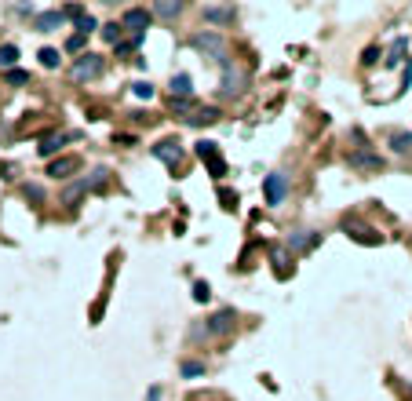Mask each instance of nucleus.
Wrapping results in <instances>:
<instances>
[{"label":"nucleus","instance_id":"f257e3e1","mask_svg":"<svg viewBox=\"0 0 412 401\" xmlns=\"http://www.w3.org/2000/svg\"><path fill=\"white\" fill-rule=\"evenodd\" d=\"M102 70H106V62H102V55H95V51H84L81 59L70 66V77L77 84H88V81H99Z\"/></svg>","mask_w":412,"mask_h":401},{"label":"nucleus","instance_id":"f03ea898","mask_svg":"<svg viewBox=\"0 0 412 401\" xmlns=\"http://www.w3.org/2000/svg\"><path fill=\"white\" fill-rule=\"evenodd\" d=\"M190 44H194L197 51H204V55H212L219 66H230V59H226V41H223L219 33H212V30L194 33V37H190Z\"/></svg>","mask_w":412,"mask_h":401},{"label":"nucleus","instance_id":"7ed1b4c3","mask_svg":"<svg viewBox=\"0 0 412 401\" xmlns=\"http://www.w3.org/2000/svg\"><path fill=\"white\" fill-rule=\"evenodd\" d=\"M263 193H266V204L270 208H277L281 201H285V193H288V175L285 172H270L263 179Z\"/></svg>","mask_w":412,"mask_h":401},{"label":"nucleus","instance_id":"20e7f679","mask_svg":"<svg viewBox=\"0 0 412 401\" xmlns=\"http://www.w3.org/2000/svg\"><path fill=\"white\" fill-rule=\"evenodd\" d=\"M244 88H248V73L241 66H223V84H219V92L223 95H241Z\"/></svg>","mask_w":412,"mask_h":401},{"label":"nucleus","instance_id":"39448f33","mask_svg":"<svg viewBox=\"0 0 412 401\" xmlns=\"http://www.w3.org/2000/svg\"><path fill=\"white\" fill-rule=\"evenodd\" d=\"M343 230H346V234H351L354 241H362V244H380V234H376L372 226H365L362 219H346Z\"/></svg>","mask_w":412,"mask_h":401},{"label":"nucleus","instance_id":"423d86ee","mask_svg":"<svg viewBox=\"0 0 412 401\" xmlns=\"http://www.w3.org/2000/svg\"><path fill=\"white\" fill-rule=\"evenodd\" d=\"M121 26H124V30H132V33H146L150 11H146V8H128L124 15H121Z\"/></svg>","mask_w":412,"mask_h":401},{"label":"nucleus","instance_id":"0eeeda50","mask_svg":"<svg viewBox=\"0 0 412 401\" xmlns=\"http://www.w3.org/2000/svg\"><path fill=\"white\" fill-rule=\"evenodd\" d=\"M234 310H219V314L208 321V329H204V335H226V332H234Z\"/></svg>","mask_w":412,"mask_h":401},{"label":"nucleus","instance_id":"6e6552de","mask_svg":"<svg viewBox=\"0 0 412 401\" xmlns=\"http://www.w3.org/2000/svg\"><path fill=\"white\" fill-rule=\"evenodd\" d=\"M197 157H201V161H208L212 175H226V164H223V157L215 153V142H197Z\"/></svg>","mask_w":412,"mask_h":401},{"label":"nucleus","instance_id":"1a4fd4ad","mask_svg":"<svg viewBox=\"0 0 412 401\" xmlns=\"http://www.w3.org/2000/svg\"><path fill=\"white\" fill-rule=\"evenodd\" d=\"M88 190H92V186H88V179H77V183H70L66 190H62L59 204H66V208H77V204H81V197H84Z\"/></svg>","mask_w":412,"mask_h":401},{"label":"nucleus","instance_id":"9d476101","mask_svg":"<svg viewBox=\"0 0 412 401\" xmlns=\"http://www.w3.org/2000/svg\"><path fill=\"white\" fill-rule=\"evenodd\" d=\"M351 168H362V172H380L383 161H380V153H372V150H357V153H351Z\"/></svg>","mask_w":412,"mask_h":401},{"label":"nucleus","instance_id":"9b49d317","mask_svg":"<svg viewBox=\"0 0 412 401\" xmlns=\"http://www.w3.org/2000/svg\"><path fill=\"white\" fill-rule=\"evenodd\" d=\"M73 172H81V161L77 157H59L48 164V175H55V179H70Z\"/></svg>","mask_w":412,"mask_h":401},{"label":"nucleus","instance_id":"f8f14e48","mask_svg":"<svg viewBox=\"0 0 412 401\" xmlns=\"http://www.w3.org/2000/svg\"><path fill=\"white\" fill-rule=\"evenodd\" d=\"M317 241H321V234H314V230H300V234L288 237V248L292 252H311Z\"/></svg>","mask_w":412,"mask_h":401},{"label":"nucleus","instance_id":"ddd939ff","mask_svg":"<svg viewBox=\"0 0 412 401\" xmlns=\"http://www.w3.org/2000/svg\"><path fill=\"white\" fill-rule=\"evenodd\" d=\"M153 153L168 164V168H179V161H183V150H179V142H161V146H153Z\"/></svg>","mask_w":412,"mask_h":401},{"label":"nucleus","instance_id":"4468645a","mask_svg":"<svg viewBox=\"0 0 412 401\" xmlns=\"http://www.w3.org/2000/svg\"><path fill=\"white\" fill-rule=\"evenodd\" d=\"M62 22H66V15H62V11H41V15H37V30L51 33V30H62Z\"/></svg>","mask_w":412,"mask_h":401},{"label":"nucleus","instance_id":"2eb2a0df","mask_svg":"<svg viewBox=\"0 0 412 401\" xmlns=\"http://www.w3.org/2000/svg\"><path fill=\"white\" fill-rule=\"evenodd\" d=\"M194 95V81H190V73H175L172 77V99H190Z\"/></svg>","mask_w":412,"mask_h":401},{"label":"nucleus","instance_id":"dca6fc26","mask_svg":"<svg viewBox=\"0 0 412 401\" xmlns=\"http://www.w3.org/2000/svg\"><path fill=\"white\" fill-rule=\"evenodd\" d=\"M201 15H204V22L226 26V22H234V15H237V11H234V8H204Z\"/></svg>","mask_w":412,"mask_h":401},{"label":"nucleus","instance_id":"f3484780","mask_svg":"<svg viewBox=\"0 0 412 401\" xmlns=\"http://www.w3.org/2000/svg\"><path fill=\"white\" fill-rule=\"evenodd\" d=\"M70 139H73V135H62V132H59V135H44L37 150H41V157H51V153H59L62 142H70Z\"/></svg>","mask_w":412,"mask_h":401},{"label":"nucleus","instance_id":"a211bd4d","mask_svg":"<svg viewBox=\"0 0 412 401\" xmlns=\"http://www.w3.org/2000/svg\"><path fill=\"white\" fill-rule=\"evenodd\" d=\"M405 48H409V37H398V41L391 44V55H387V70L402 66V55H405Z\"/></svg>","mask_w":412,"mask_h":401},{"label":"nucleus","instance_id":"6ab92c4d","mask_svg":"<svg viewBox=\"0 0 412 401\" xmlns=\"http://www.w3.org/2000/svg\"><path fill=\"white\" fill-rule=\"evenodd\" d=\"M15 62H19V48L15 44H0V66L11 73V70H15Z\"/></svg>","mask_w":412,"mask_h":401},{"label":"nucleus","instance_id":"aec40b11","mask_svg":"<svg viewBox=\"0 0 412 401\" xmlns=\"http://www.w3.org/2000/svg\"><path fill=\"white\" fill-rule=\"evenodd\" d=\"M270 260H274L277 277H288V252L285 248H270Z\"/></svg>","mask_w":412,"mask_h":401},{"label":"nucleus","instance_id":"412c9836","mask_svg":"<svg viewBox=\"0 0 412 401\" xmlns=\"http://www.w3.org/2000/svg\"><path fill=\"white\" fill-rule=\"evenodd\" d=\"M102 41L121 44V41H124V26H121V22H106V26H102Z\"/></svg>","mask_w":412,"mask_h":401},{"label":"nucleus","instance_id":"4be33fe9","mask_svg":"<svg viewBox=\"0 0 412 401\" xmlns=\"http://www.w3.org/2000/svg\"><path fill=\"white\" fill-rule=\"evenodd\" d=\"M391 150L394 153H409L412 150V132H394L391 135Z\"/></svg>","mask_w":412,"mask_h":401},{"label":"nucleus","instance_id":"5701e85b","mask_svg":"<svg viewBox=\"0 0 412 401\" xmlns=\"http://www.w3.org/2000/svg\"><path fill=\"white\" fill-rule=\"evenodd\" d=\"M219 117H223V113H219L215 106H204V110L197 113V117H190V124H215Z\"/></svg>","mask_w":412,"mask_h":401},{"label":"nucleus","instance_id":"b1692460","mask_svg":"<svg viewBox=\"0 0 412 401\" xmlns=\"http://www.w3.org/2000/svg\"><path fill=\"white\" fill-rule=\"evenodd\" d=\"M153 11H157V15H161V19H175V15H179V11H183V4H179V0H175V4H172V0H161V4H157V8H153Z\"/></svg>","mask_w":412,"mask_h":401},{"label":"nucleus","instance_id":"393cba45","mask_svg":"<svg viewBox=\"0 0 412 401\" xmlns=\"http://www.w3.org/2000/svg\"><path fill=\"white\" fill-rule=\"evenodd\" d=\"M143 41H146V33H128L124 41L117 44V51H121V55H124V51H135V48L143 44Z\"/></svg>","mask_w":412,"mask_h":401},{"label":"nucleus","instance_id":"a878e982","mask_svg":"<svg viewBox=\"0 0 412 401\" xmlns=\"http://www.w3.org/2000/svg\"><path fill=\"white\" fill-rule=\"evenodd\" d=\"M22 197H26V201H37V204H41V201H44V186L26 183V186H22Z\"/></svg>","mask_w":412,"mask_h":401},{"label":"nucleus","instance_id":"bb28decb","mask_svg":"<svg viewBox=\"0 0 412 401\" xmlns=\"http://www.w3.org/2000/svg\"><path fill=\"white\" fill-rule=\"evenodd\" d=\"M132 95H135V99H153V84H150V81L132 84Z\"/></svg>","mask_w":412,"mask_h":401},{"label":"nucleus","instance_id":"cd10ccee","mask_svg":"<svg viewBox=\"0 0 412 401\" xmlns=\"http://www.w3.org/2000/svg\"><path fill=\"white\" fill-rule=\"evenodd\" d=\"M41 62H44L48 70H55V66H59V51H55V48H44V51H41Z\"/></svg>","mask_w":412,"mask_h":401},{"label":"nucleus","instance_id":"c85d7f7f","mask_svg":"<svg viewBox=\"0 0 412 401\" xmlns=\"http://www.w3.org/2000/svg\"><path fill=\"white\" fill-rule=\"evenodd\" d=\"M201 372H204V365H201V361H186V365H183V376H186V380L201 376Z\"/></svg>","mask_w":412,"mask_h":401},{"label":"nucleus","instance_id":"c756f323","mask_svg":"<svg viewBox=\"0 0 412 401\" xmlns=\"http://www.w3.org/2000/svg\"><path fill=\"white\" fill-rule=\"evenodd\" d=\"M172 110L175 113H190L194 110V99H172Z\"/></svg>","mask_w":412,"mask_h":401},{"label":"nucleus","instance_id":"7c9ffc66","mask_svg":"<svg viewBox=\"0 0 412 401\" xmlns=\"http://www.w3.org/2000/svg\"><path fill=\"white\" fill-rule=\"evenodd\" d=\"M77 30H81V33L88 37V33H92V30H95V19H92V15H84L81 22H77Z\"/></svg>","mask_w":412,"mask_h":401},{"label":"nucleus","instance_id":"2f4dec72","mask_svg":"<svg viewBox=\"0 0 412 401\" xmlns=\"http://www.w3.org/2000/svg\"><path fill=\"white\" fill-rule=\"evenodd\" d=\"M81 48H84V33H77V37L66 41V51H81Z\"/></svg>","mask_w":412,"mask_h":401},{"label":"nucleus","instance_id":"473e14b6","mask_svg":"<svg viewBox=\"0 0 412 401\" xmlns=\"http://www.w3.org/2000/svg\"><path fill=\"white\" fill-rule=\"evenodd\" d=\"M8 81H11V84H26V81H30V73H22V70H11V73H8Z\"/></svg>","mask_w":412,"mask_h":401},{"label":"nucleus","instance_id":"72a5a7b5","mask_svg":"<svg viewBox=\"0 0 412 401\" xmlns=\"http://www.w3.org/2000/svg\"><path fill=\"white\" fill-rule=\"evenodd\" d=\"M208 295H212V292H208V284H194V300H197V303H204Z\"/></svg>","mask_w":412,"mask_h":401},{"label":"nucleus","instance_id":"f704fd0d","mask_svg":"<svg viewBox=\"0 0 412 401\" xmlns=\"http://www.w3.org/2000/svg\"><path fill=\"white\" fill-rule=\"evenodd\" d=\"M146 401H161V387H150V394H146Z\"/></svg>","mask_w":412,"mask_h":401}]
</instances>
